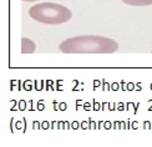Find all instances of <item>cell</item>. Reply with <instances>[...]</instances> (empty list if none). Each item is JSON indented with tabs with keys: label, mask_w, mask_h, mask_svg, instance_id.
I'll return each mask as SVG.
<instances>
[{
	"label": "cell",
	"mask_w": 152,
	"mask_h": 147,
	"mask_svg": "<svg viewBox=\"0 0 152 147\" xmlns=\"http://www.w3.org/2000/svg\"><path fill=\"white\" fill-rule=\"evenodd\" d=\"M59 49L65 54H111L118 49V44L105 36L81 35L66 39Z\"/></svg>",
	"instance_id": "obj_1"
},
{
	"label": "cell",
	"mask_w": 152,
	"mask_h": 147,
	"mask_svg": "<svg viewBox=\"0 0 152 147\" xmlns=\"http://www.w3.org/2000/svg\"><path fill=\"white\" fill-rule=\"evenodd\" d=\"M29 15L34 20L42 24H64L72 18V12L70 9L65 8L64 5L55 3H40L30 8Z\"/></svg>",
	"instance_id": "obj_2"
},
{
	"label": "cell",
	"mask_w": 152,
	"mask_h": 147,
	"mask_svg": "<svg viewBox=\"0 0 152 147\" xmlns=\"http://www.w3.org/2000/svg\"><path fill=\"white\" fill-rule=\"evenodd\" d=\"M36 45L34 41H31L30 39H26V37H23L21 39V53L23 54H33L35 53Z\"/></svg>",
	"instance_id": "obj_3"
},
{
	"label": "cell",
	"mask_w": 152,
	"mask_h": 147,
	"mask_svg": "<svg viewBox=\"0 0 152 147\" xmlns=\"http://www.w3.org/2000/svg\"><path fill=\"white\" fill-rule=\"evenodd\" d=\"M122 3L131 6H148L152 5V0H121Z\"/></svg>",
	"instance_id": "obj_4"
},
{
	"label": "cell",
	"mask_w": 152,
	"mask_h": 147,
	"mask_svg": "<svg viewBox=\"0 0 152 147\" xmlns=\"http://www.w3.org/2000/svg\"><path fill=\"white\" fill-rule=\"evenodd\" d=\"M23 1H26V3H31V1H37V0H23Z\"/></svg>",
	"instance_id": "obj_5"
}]
</instances>
